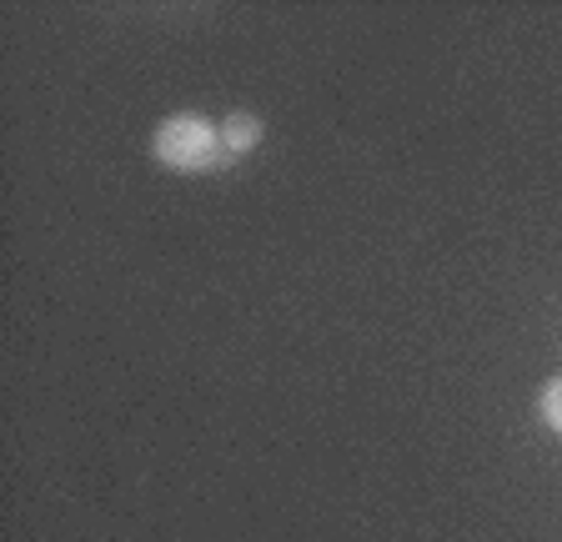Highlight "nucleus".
<instances>
[{"mask_svg":"<svg viewBox=\"0 0 562 542\" xmlns=\"http://www.w3.org/2000/svg\"><path fill=\"white\" fill-rule=\"evenodd\" d=\"M151 156L156 166L176 171V177H196V171H216L232 156L222 151V126L196 111H176L151 131Z\"/></svg>","mask_w":562,"mask_h":542,"instance_id":"f257e3e1","label":"nucleus"},{"mask_svg":"<svg viewBox=\"0 0 562 542\" xmlns=\"http://www.w3.org/2000/svg\"><path fill=\"white\" fill-rule=\"evenodd\" d=\"M538 413H542V422H548L552 432L562 437V377H548V382H542V392H538Z\"/></svg>","mask_w":562,"mask_h":542,"instance_id":"7ed1b4c3","label":"nucleus"},{"mask_svg":"<svg viewBox=\"0 0 562 542\" xmlns=\"http://www.w3.org/2000/svg\"><path fill=\"white\" fill-rule=\"evenodd\" d=\"M261 146V116H251V111H232V116L222 121V151L226 156H251Z\"/></svg>","mask_w":562,"mask_h":542,"instance_id":"f03ea898","label":"nucleus"}]
</instances>
